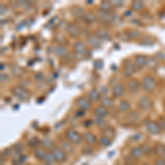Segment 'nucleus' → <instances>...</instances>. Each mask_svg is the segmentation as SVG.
I'll list each match as a JSON object with an SVG mask.
<instances>
[{
  "instance_id": "obj_1",
  "label": "nucleus",
  "mask_w": 165,
  "mask_h": 165,
  "mask_svg": "<svg viewBox=\"0 0 165 165\" xmlns=\"http://www.w3.org/2000/svg\"><path fill=\"white\" fill-rule=\"evenodd\" d=\"M66 138L70 143H76V144L80 143L82 140V135L74 129H70V130L66 131Z\"/></svg>"
},
{
  "instance_id": "obj_2",
  "label": "nucleus",
  "mask_w": 165,
  "mask_h": 165,
  "mask_svg": "<svg viewBox=\"0 0 165 165\" xmlns=\"http://www.w3.org/2000/svg\"><path fill=\"white\" fill-rule=\"evenodd\" d=\"M142 87L146 92H152L155 87V79L152 76H146L142 80Z\"/></svg>"
},
{
  "instance_id": "obj_3",
  "label": "nucleus",
  "mask_w": 165,
  "mask_h": 165,
  "mask_svg": "<svg viewBox=\"0 0 165 165\" xmlns=\"http://www.w3.org/2000/svg\"><path fill=\"white\" fill-rule=\"evenodd\" d=\"M52 154L54 156V159L56 162H64L66 160V153L63 149H60V148H54L52 150Z\"/></svg>"
},
{
  "instance_id": "obj_4",
  "label": "nucleus",
  "mask_w": 165,
  "mask_h": 165,
  "mask_svg": "<svg viewBox=\"0 0 165 165\" xmlns=\"http://www.w3.org/2000/svg\"><path fill=\"white\" fill-rule=\"evenodd\" d=\"M146 130L151 134H160L161 131H162V129H161V126H160L157 122L150 121L149 123L146 124Z\"/></svg>"
},
{
  "instance_id": "obj_5",
  "label": "nucleus",
  "mask_w": 165,
  "mask_h": 165,
  "mask_svg": "<svg viewBox=\"0 0 165 165\" xmlns=\"http://www.w3.org/2000/svg\"><path fill=\"white\" fill-rule=\"evenodd\" d=\"M12 92L16 97H18L19 99H22V100H26L29 97V92L23 87H14Z\"/></svg>"
},
{
  "instance_id": "obj_6",
  "label": "nucleus",
  "mask_w": 165,
  "mask_h": 165,
  "mask_svg": "<svg viewBox=\"0 0 165 165\" xmlns=\"http://www.w3.org/2000/svg\"><path fill=\"white\" fill-rule=\"evenodd\" d=\"M139 107L144 111H149L152 108V101L149 97H142L139 100Z\"/></svg>"
},
{
  "instance_id": "obj_7",
  "label": "nucleus",
  "mask_w": 165,
  "mask_h": 165,
  "mask_svg": "<svg viewBox=\"0 0 165 165\" xmlns=\"http://www.w3.org/2000/svg\"><path fill=\"white\" fill-rule=\"evenodd\" d=\"M148 62H149V60H148V57L144 56V55H138V56H135V58H134V65L138 66L139 68H142V67L146 66V65H148Z\"/></svg>"
},
{
  "instance_id": "obj_8",
  "label": "nucleus",
  "mask_w": 165,
  "mask_h": 165,
  "mask_svg": "<svg viewBox=\"0 0 165 165\" xmlns=\"http://www.w3.org/2000/svg\"><path fill=\"white\" fill-rule=\"evenodd\" d=\"M76 104H77V106L79 107V109H82V110H84V111L90 109V101H89L87 98L80 97V98L77 99Z\"/></svg>"
},
{
  "instance_id": "obj_9",
  "label": "nucleus",
  "mask_w": 165,
  "mask_h": 165,
  "mask_svg": "<svg viewBox=\"0 0 165 165\" xmlns=\"http://www.w3.org/2000/svg\"><path fill=\"white\" fill-rule=\"evenodd\" d=\"M82 139L85 140V142L87 143L88 145H92V144H95L96 141H97V139H96V137H95V134H92V132H86V133L84 134Z\"/></svg>"
},
{
  "instance_id": "obj_10",
  "label": "nucleus",
  "mask_w": 165,
  "mask_h": 165,
  "mask_svg": "<svg viewBox=\"0 0 165 165\" xmlns=\"http://www.w3.org/2000/svg\"><path fill=\"white\" fill-rule=\"evenodd\" d=\"M95 116L96 117L105 118L108 116V108H106L104 106H99L95 109Z\"/></svg>"
},
{
  "instance_id": "obj_11",
  "label": "nucleus",
  "mask_w": 165,
  "mask_h": 165,
  "mask_svg": "<svg viewBox=\"0 0 165 165\" xmlns=\"http://www.w3.org/2000/svg\"><path fill=\"white\" fill-rule=\"evenodd\" d=\"M135 65L132 63H130V62H128L126 65H124V75L126 76H131V75H133L134 72H135Z\"/></svg>"
},
{
  "instance_id": "obj_12",
  "label": "nucleus",
  "mask_w": 165,
  "mask_h": 165,
  "mask_svg": "<svg viewBox=\"0 0 165 165\" xmlns=\"http://www.w3.org/2000/svg\"><path fill=\"white\" fill-rule=\"evenodd\" d=\"M144 154V151H143L142 146H137V148H133L131 150V155L134 159H140L142 157V155Z\"/></svg>"
},
{
  "instance_id": "obj_13",
  "label": "nucleus",
  "mask_w": 165,
  "mask_h": 165,
  "mask_svg": "<svg viewBox=\"0 0 165 165\" xmlns=\"http://www.w3.org/2000/svg\"><path fill=\"white\" fill-rule=\"evenodd\" d=\"M67 32H68L72 36H74V38H77L80 33L78 26H76L75 24H68V26H67Z\"/></svg>"
},
{
  "instance_id": "obj_14",
  "label": "nucleus",
  "mask_w": 165,
  "mask_h": 165,
  "mask_svg": "<svg viewBox=\"0 0 165 165\" xmlns=\"http://www.w3.org/2000/svg\"><path fill=\"white\" fill-rule=\"evenodd\" d=\"M100 98V94L97 89H92L88 92V100L89 101H98Z\"/></svg>"
},
{
  "instance_id": "obj_15",
  "label": "nucleus",
  "mask_w": 165,
  "mask_h": 165,
  "mask_svg": "<svg viewBox=\"0 0 165 165\" xmlns=\"http://www.w3.org/2000/svg\"><path fill=\"white\" fill-rule=\"evenodd\" d=\"M128 89H129V92H138V89H139V82H138V80L135 79L129 80V82H128Z\"/></svg>"
},
{
  "instance_id": "obj_16",
  "label": "nucleus",
  "mask_w": 165,
  "mask_h": 165,
  "mask_svg": "<svg viewBox=\"0 0 165 165\" xmlns=\"http://www.w3.org/2000/svg\"><path fill=\"white\" fill-rule=\"evenodd\" d=\"M82 20H84L86 23L92 24V23H95L96 21H97V17H96L95 14H92V13H85V14L82 16Z\"/></svg>"
},
{
  "instance_id": "obj_17",
  "label": "nucleus",
  "mask_w": 165,
  "mask_h": 165,
  "mask_svg": "<svg viewBox=\"0 0 165 165\" xmlns=\"http://www.w3.org/2000/svg\"><path fill=\"white\" fill-rule=\"evenodd\" d=\"M124 92V87L122 85H116L112 89V94H114V97H121V96L123 95Z\"/></svg>"
},
{
  "instance_id": "obj_18",
  "label": "nucleus",
  "mask_w": 165,
  "mask_h": 165,
  "mask_svg": "<svg viewBox=\"0 0 165 165\" xmlns=\"http://www.w3.org/2000/svg\"><path fill=\"white\" fill-rule=\"evenodd\" d=\"M96 36H98L99 39H102V40H109V33L108 31H106L104 29H98L97 32H96Z\"/></svg>"
},
{
  "instance_id": "obj_19",
  "label": "nucleus",
  "mask_w": 165,
  "mask_h": 165,
  "mask_svg": "<svg viewBox=\"0 0 165 165\" xmlns=\"http://www.w3.org/2000/svg\"><path fill=\"white\" fill-rule=\"evenodd\" d=\"M46 154L48 153L45 152V150L44 149H36L34 151V155L35 157L38 160H42V161H44L45 159V156H46Z\"/></svg>"
},
{
  "instance_id": "obj_20",
  "label": "nucleus",
  "mask_w": 165,
  "mask_h": 165,
  "mask_svg": "<svg viewBox=\"0 0 165 165\" xmlns=\"http://www.w3.org/2000/svg\"><path fill=\"white\" fill-rule=\"evenodd\" d=\"M74 50H75V52H76L77 54H82V53H84V51H85V44L80 41L76 42V43L74 44Z\"/></svg>"
},
{
  "instance_id": "obj_21",
  "label": "nucleus",
  "mask_w": 165,
  "mask_h": 165,
  "mask_svg": "<svg viewBox=\"0 0 165 165\" xmlns=\"http://www.w3.org/2000/svg\"><path fill=\"white\" fill-rule=\"evenodd\" d=\"M88 42L89 44L92 45V46H94V48H99L100 46V41H99V38L98 36H96V35H94V36H89L88 38Z\"/></svg>"
},
{
  "instance_id": "obj_22",
  "label": "nucleus",
  "mask_w": 165,
  "mask_h": 165,
  "mask_svg": "<svg viewBox=\"0 0 165 165\" xmlns=\"http://www.w3.org/2000/svg\"><path fill=\"white\" fill-rule=\"evenodd\" d=\"M42 145L44 146L45 149H48V150H53L54 149V143H53V141L50 139H48V138H45V139H43L41 141Z\"/></svg>"
},
{
  "instance_id": "obj_23",
  "label": "nucleus",
  "mask_w": 165,
  "mask_h": 165,
  "mask_svg": "<svg viewBox=\"0 0 165 165\" xmlns=\"http://www.w3.org/2000/svg\"><path fill=\"white\" fill-rule=\"evenodd\" d=\"M119 110L123 111V112L130 110V104H129V101H127V100H121V101L119 102Z\"/></svg>"
},
{
  "instance_id": "obj_24",
  "label": "nucleus",
  "mask_w": 165,
  "mask_h": 165,
  "mask_svg": "<svg viewBox=\"0 0 165 165\" xmlns=\"http://www.w3.org/2000/svg\"><path fill=\"white\" fill-rule=\"evenodd\" d=\"M99 143H100V145L104 146V148H107L111 144V139L108 137H106V135H102L100 139H99Z\"/></svg>"
},
{
  "instance_id": "obj_25",
  "label": "nucleus",
  "mask_w": 165,
  "mask_h": 165,
  "mask_svg": "<svg viewBox=\"0 0 165 165\" xmlns=\"http://www.w3.org/2000/svg\"><path fill=\"white\" fill-rule=\"evenodd\" d=\"M55 53H56V55H58V56H64V55L67 53V48L64 46V45H58L56 48V51H55Z\"/></svg>"
},
{
  "instance_id": "obj_26",
  "label": "nucleus",
  "mask_w": 165,
  "mask_h": 165,
  "mask_svg": "<svg viewBox=\"0 0 165 165\" xmlns=\"http://www.w3.org/2000/svg\"><path fill=\"white\" fill-rule=\"evenodd\" d=\"M112 105H114V102H112L111 98H109V97H102L101 98V106L108 108V107H111Z\"/></svg>"
},
{
  "instance_id": "obj_27",
  "label": "nucleus",
  "mask_w": 165,
  "mask_h": 165,
  "mask_svg": "<svg viewBox=\"0 0 165 165\" xmlns=\"http://www.w3.org/2000/svg\"><path fill=\"white\" fill-rule=\"evenodd\" d=\"M100 9H101V11L109 12V11H111V3L109 1H102L100 3Z\"/></svg>"
},
{
  "instance_id": "obj_28",
  "label": "nucleus",
  "mask_w": 165,
  "mask_h": 165,
  "mask_svg": "<svg viewBox=\"0 0 165 165\" xmlns=\"http://www.w3.org/2000/svg\"><path fill=\"white\" fill-rule=\"evenodd\" d=\"M44 162H45V164L46 165H53L55 162H56V161H55L53 154H52V153H48V154H46V156H45Z\"/></svg>"
},
{
  "instance_id": "obj_29",
  "label": "nucleus",
  "mask_w": 165,
  "mask_h": 165,
  "mask_svg": "<svg viewBox=\"0 0 165 165\" xmlns=\"http://www.w3.org/2000/svg\"><path fill=\"white\" fill-rule=\"evenodd\" d=\"M98 17L102 21H111V16H109V13L105 12V11H99Z\"/></svg>"
},
{
  "instance_id": "obj_30",
  "label": "nucleus",
  "mask_w": 165,
  "mask_h": 165,
  "mask_svg": "<svg viewBox=\"0 0 165 165\" xmlns=\"http://www.w3.org/2000/svg\"><path fill=\"white\" fill-rule=\"evenodd\" d=\"M26 155H20L18 159H14L12 161V163L14 165H22L23 163H26Z\"/></svg>"
},
{
  "instance_id": "obj_31",
  "label": "nucleus",
  "mask_w": 165,
  "mask_h": 165,
  "mask_svg": "<svg viewBox=\"0 0 165 165\" xmlns=\"http://www.w3.org/2000/svg\"><path fill=\"white\" fill-rule=\"evenodd\" d=\"M131 6H132V9H133V10L140 11V10L143 9V7H144V3H143L142 1H133Z\"/></svg>"
},
{
  "instance_id": "obj_32",
  "label": "nucleus",
  "mask_w": 165,
  "mask_h": 165,
  "mask_svg": "<svg viewBox=\"0 0 165 165\" xmlns=\"http://www.w3.org/2000/svg\"><path fill=\"white\" fill-rule=\"evenodd\" d=\"M39 144H40V140L38 138H32L31 140H29V145L32 149H36L39 146Z\"/></svg>"
},
{
  "instance_id": "obj_33",
  "label": "nucleus",
  "mask_w": 165,
  "mask_h": 165,
  "mask_svg": "<svg viewBox=\"0 0 165 165\" xmlns=\"http://www.w3.org/2000/svg\"><path fill=\"white\" fill-rule=\"evenodd\" d=\"M13 151H14L16 154H21L23 151V145L21 143H17L16 145L13 146Z\"/></svg>"
},
{
  "instance_id": "obj_34",
  "label": "nucleus",
  "mask_w": 165,
  "mask_h": 165,
  "mask_svg": "<svg viewBox=\"0 0 165 165\" xmlns=\"http://www.w3.org/2000/svg\"><path fill=\"white\" fill-rule=\"evenodd\" d=\"M61 146H62V149L64 150V151H72V144H70V142H62L61 143Z\"/></svg>"
},
{
  "instance_id": "obj_35",
  "label": "nucleus",
  "mask_w": 165,
  "mask_h": 165,
  "mask_svg": "<svg viewBox=\"0 0 165 165\" xmlns=\"http://www.w3.org/2000/svg\"><path fill=\"white\" fill-rule=\"evenodd\" d=\"M12 73H13V75H16V76H20V75H22L23 70H22V68L19 66H13L12 67Z\"/></svg>"
},
{
  "instance_id": "obj_36",
  "label": "nucleus",
  "mask_w": 165,
  "mask_h": 165,
  "mask_svg": "<svg viewBox=\"0 0 165 165\" xmlns=\"http://www.w3.org/2000/svg\"><path fill=\"white\" fill-rule=\"evenodd\" d=\"M140 33L138 31H134V30H130V31H128L127 32V35L129 36L130 39H134V38H137L138 35H139Z\"/></svg>"
},
{
  "instance_id": "obj_37",
  "label": "nucleus",
  "mask_w": 165,
  "mask_h": 165,
  "mask_svg": "<svg viewBox=\"0 0 165 165\" xmlns=\"http://www.w3.org/2000/svg\"><path fill=\"white\" fill-rule=\"evenodd\" d=\"M104 135H106V137H112L114 135V130L112 129H110V128H107V129H105L104 130Z\"/></svg>"
},
{
  "instance_id": "obj_38",
  "label": "nucleus",
  "mask_w": 165,
  "mask_h": 165,
  "mask_svg": "<svg viewBox=\"0 0 165 165\" xmlns=\"http://www.w3.org/2000/svg\"><path fill=\"white\" fill-rule=\"evenodd\" d=\"M156 151H157V153H160V154H164L165 153V145H163V144H157L156 145Z\"/></svg>"
},
{
  "instance_id": "obj_39",
  "label": "nucleus",
  "mask_w": 165,
  "mask_h": 165,
  "mask_svg": "<svg viewBox=\"0 0 165 165\" xmlns=\"http://www.w3.org/2000/svg\"><path fill=\"white\" fill-rule=\"evenodd\" d=\"M138 119V114L137 112H131L129 116V120L130 121H135Z\"/></svg>"
},
{
  "instance_id": "obj_40",
  "label": "nucleus",
  "mask_w": 165,
  "mask_h": 165,
  "mask_svg": "<svg viewBox=\"0 0 165 165\" xmlns=\"http://www.w3.org/2000/svg\"><path fill=\"white\" fill-rule=\"evenodd\" d=\"M95 122H96L97 124H98V126H101V124L104 123L105 121H104V118H101V117H96Z\"/></svg>"
},
{
  "instance_id": "obj_41",
  "label": "nucleus",
  "mask_w": 165,
  "mask_h": 165,
  "mask_svg": "<svg viewBox=\"0 0 165 165\" xmlns=\"http://www.w3.org/2000/svg\"><path fill=\"white\" fill-rule=\"evenodd\" d=\"M155 165H165V159L160 157L155 161Z\"/></svg>"
},
{
  "instance_id": "obj_42",
  "label": "nucleus",
  "mask_w": 165,
  "mask_h": 165,
  "mask_svg": "<svg viewBox=\"0 0 165 165\" xmlns=\"http://www.w3.org/2000/svg\"><path fill=\"white\" fill-rule=\"evenodd\" d=\"M84 114H85V111H84V110H82V109H79V110H78V111H76V112H75V116H76L77 118H80V117H82V116H84Z\"/></svg>"
},
{
  "instance_id": "obj_43",
  "label": "nucleus",
  "mask_w": 165,
  "mask_h": 165,
  "mask_svg": "<svg viewBox=\"0 0 165 165\" xmlns=\"http://www.w3.org/2000/svg\"><path fill=\"white\" fill-rule=\"evenodd\" d=\"M142 149H143V151H144V153H150V151H152V149L150 148L149 145H143L142 146Z\"/></svg>"
},
{
  "instance_id": "obj_44",
  "label": "nucleus",
  "mask_w": 165,
  "mask_h": 165,
  "mask_svg": "<svg viewBox=\"0 0 165 165\" xmlns=\"http://www.w3.org/2000/svg\"><path fill=\"white\" fill-rule=\"evenodd\" d=\"M142 43H144V44H151V43H152V40H151V39H149V38H146V39H144V40H143Z\"/></svg>"
},
{
  "instance_id": "obj_45",
  "label": "nucleus",
  "mask_w": 165,
  "mask_h": 165,
  "mask_svg": "<svg viewBox=\"0 0 165 165\" xmlns=\"http://www.w3.org/2000/svg\"><path fill=\"white\" fill-rule=\"evenodd\" d=\"M9 154H10V151H9V150H8V149H6V150H3V151H2V152H1V155H5V156H8V155H9Z\"/></svg>"
},
{
  "instance_id": "obj_46",
  "label": "nucleus",
  "mask_w": 165,
  "mask_h": 165,
  "mask_svg": "<svg viewBox=\"0 0 165 165\" xmlns=\"http://www.w3.org/2000/svg\"><path fill=\"white\" fill-rule=\"evenodd\" d=\"M142 135H141V134H137V135H134V137L133 138H132V139H133V140H135V141H137V142H138V141H140V140H141V139H142Z\"/></svg>"
},
{
  "instance_id": "obj_47",
  "label": "nucleus",
  "mask_w": 165,
  "mask_h": 165,
  "mask_svg": "<svg viewBox=\"0 0 165 165\" xmlns=\"http://www.w3.org/2000/svg\"><path fill=\"white\" fill-rule=\"evenodd\" d=\"M1 82H8V76L5 74H1Z\"/></svg>"
},
{
  "instance_id": "obj_48",
  "label": "nucleus",
  "mask_w": 165,
  "mask_h": 165,
  "mask_svg": "<svg viewBox=\"0 0 165 165\" xmlns=\"http://www.w3.org/2000/svg\"><path fill=\"white\" fill-rule=\"evenodd\" d=\"M84 124H85V127L88 128V127H90V126L92 124V120H87V121H85V123H84Z\"/></svg>"
},
{
  "instance_id": "obj_49",
  "label": "nucleus",
  "mask_w": 165,
  "mask_h": 165,
  "mask_svg": "<svg viewBox=\"0 0 165 165\" xmlns=\"http://www.w3.org/2000/svg\"><path fill=\"white\" fill-rule=\"evenodd\" d=\"M161 129L165 130V118L164 119H161Z\"/></svg>"
},
{
  "instance_id": "obj_50",
  "label": "nucleus",
  "mask_w": 165,
  "mask_h": 165,
  "mask_svg": "<svg viewBox=\"0 0 165 165\" xmlns=\"http://www.w3.org/2000/svg\"><path fill=\"white\" fill-rule=\"evenodd\" d=\"M6 12H7V8L6 7L1 6V14H3V13H6Z\"/></svg>"
},
{
  "instance_id": "obj_51",
  "label": "nucleus",
  "mask_w": 165,
  "mask_h": 165,
  "mask_svg": "<svg viewBox=\"0 0 165 165\" xmlns=\"http://www.w3.org/2000/svg\"><path fill=\"white\" fill-rule=\"evenodd\" d=\"M114 5H117V6H122V5H123V2H120V1H119V2H118V1H114Z\"/></svg>"
},
{
  "instance_id": "obj_52",
  "label": "nucleus",
  "mask_w": 165,
  "mask_h": 165,
  "mask_svg": "<svg viewBox=\"0 0 165 165\" xmlns=\"http://www.w3.org/2000/svg\"><path fill=\"white\" fill-rule=\"evenodd\" d=\"M163 159H165V153L163 154Z\"/></svg>"
}]
</instances>
